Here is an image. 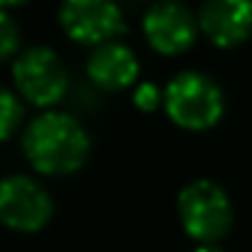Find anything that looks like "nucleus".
<instances>
[{"mask_svg": "<svg viewBox=\"0 0 252 252\" xmlns=\"http://www.w3.org/2000/svg\"><path fill=\"white\" fill-rule=\"evenodd\" d=\"M163 106L173 124L188 131H205L225 111L220 87L200 72H181L163 89Z\"/></svg>", "mask_w": 252, "mask_h": 252, "instance_id": "f03ea898", "label": "nucleus"}, {"mask_svg": "<svg viewBox=\"0 0 252 252\" xmlns=\"http://www.w3.org/2000/svg\"><path fill=\"white\" fill-rule=\"evenodd\" d=\"M87 74L101 89H126L139 77V60L136 55L121 42H104L87 60Z\"/></svg>", "mask_w": 252, "mask_h": 252, "instance_id": "1a4fd4ad", "label": "nucleus"}, {"mask_svg": "<svg viewBox=\"0 0 252 252\" xmlns=\"http://www.w3.org/2000/svg\"><path fill=\"white\" fill-rule=\"evenodd\" d=\"M20 3H25V0H0V10H5L10 5H20Z\"/></svg>", "mask_w": 252, "mask_h": 252, "instance_id": "4468645a", "label": "nucleus"}, {"mask_svg": "<svg viewBox=\"0 0 252 252\" xmlns=\"http://www.w3.org/2000/svg\"><path fill=\"white\" fill-rule=\"evenodd\" d=\"M23 149L35 171L47 176H64L87 161L89 136L84 126L69 114L50 111L28 126Z\"/></svg>", "mask_w": 252, "mask_h": 252, "instance_id": "f257e3e1", "label": "nucleus"}, {"mask_svg": "<svg viewBox=\"0 0 252 252\" xmlns=\"http://www.w3.org/2000/svg\"><path fill=\"white\" fill-rule=\"evenodd\" d=\"M134 104H136L141 111H154L158 104H163V92H158L156 84L144 82V84H139L136 92H134Z\"/></svg>", "mask_w": 252, "mask_h": 252, "instance_id": "f8f14e48", "label": "nucleus"}, {"mask_svg": "<svg viewBox=\"0 0 252 252\" xmlns=\"http://www.w3.org/2000/svg\"><path fill=\"white\" fill-rule=\"evenodd\" d=\"M13 77L18 92L37 106L57 104L67 92V69L50 47L25 50L13 64Z\"/></svg>", "mask_w": 252, "mask_h": 252, "instance_id": "20e7f679", "label": "nucleus"}, {"mask_svg": "<svg viewBox=\"0 0 252 252\" xmlns=\"http://www.w3.org/2000/svg\"><path fill=\"white\" fill-rule=\"evenodd\" d=\"M20 119H23V106H20L18 96L10 89L0 87V141L8 139L18 129Z\"/></svg>", "mask_w": 252, "mask_h": 252, "instance_id": "9d476101", "label": "nucleus"}, {"mask_svg": "<svg viewBox=\"0 0 252 252\" xmlns=\"http://www.w3.org/2000/svg\"><path fill=\"white\" fill-rule=\"evenodd\" d=\"M18 45H20V28H18V23L5 10H0V60L15 55Z\"/></svg>", "mask_w": 252, "mask_h": 252, "instance_id": "9b49d317", "label": "nucleus"}, {"mask_svg": "<svg viewBox=\"0 0 252 252\" xmlns=\"http://www.w3.org/2000/svg\"><path fill=\"white\" fill-rule=\"evenodd\" d=\"M60 23L84 45H104L124 32V15L114 0H62Z\"/></svg>", "mask_w": 252, "mask_h": 252, "instance_id": "423d86ee", "label": "nucleus"}, {"mask_svg": "<svg viewBox=\"0 0 252 252\" xmlns=\"http://www.w3.org/2000/svg\"><path fill=\"white\" fill-rule=\"evenodd\" d=\"M144 35L161 55L186 52L198 35V20L178 0H161L144 18Z\"/></svg>", "mask_w": 252, "mask_h": 252, "instance_id": "0eeeda50", "label": "nucleus"}, {"mask_svg": "<svg viewBox=\"0 0 252 252\" xmlns=\"http://www.w3.org/2000/svg\"><path fill=\"white\" fill-rule=\"evenodd\" d=\"M198 28L218 47H235L252 32V0H205Z\"/></svg>", "mask_w": 252, "mask_h": 252, "instance_id": "6e6552de", "label": "nucleus"}, {"mask_svg": "<svg viewBox=\"0 0 252 252\" xmlns=\"http://www.w3.org/2000/svg\"><path fill=\"white\" fill-rule=\"evenodd\" d=\"M52 218L47 190L28 176H8L0 181V222L20 232H37Z\"/></svg>", "mask_w": 252, "mask_h": 252, "instance_id": "39448f33", "label": "nucleus"}, {"mask_svg": "<svg viewBox=\"0 0 252 252\" xmlns=\"http://www.w3.org/2000/svg\"><path fill=\"white\" fill-rule=\"evenodd\" d=\"M183 230L203 242H218L232 227V205L227 193L213 181H193L178 195Z\"/></svg>", "mask_w": 252, "mask_h": 252, "instance_id": "7ed1b4c3", "label": "nucleus"}, {"mask_svg": "<svg viewBox=\"0 0 252 252\" xmlns=\"http://www.w3.org/2000/svg\"><path fill=\"white\" fill-rule=\"evenodd\" d=\"M195 252H222V250H220L215 242H203V245H200Z\"/></svg>", "mask_w": 252, "mask_h": 252, "instance_id": "ddd939ff", "label": "nucleus"}]
</instances>
